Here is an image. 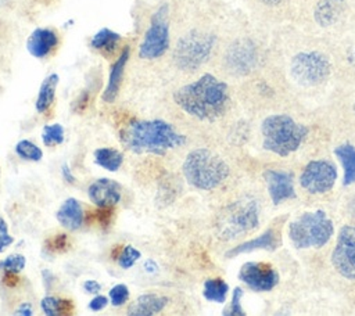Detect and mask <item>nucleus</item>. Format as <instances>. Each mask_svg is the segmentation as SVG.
<instances>
[{"instance_id": "f257e3e1", "label": "nucleus", "mask_w": 355, "mask_h": 316, "mask_svg": "<svg viewBox=\"0 0 355 316\" xmlns=\"http://www.w3.org/2000/svg\"><path fill=\"white\" fill-rule=\"evenodd\" d=\"M175 103L189 115L200 121L220 118L229 104L227 85L211 73L182 86L173 94Z\"/></svg>"}, {"instance_id": "f03ea898", "label": "nucleus", "mask_w": 355, "mask_h": 316, "mask_svg": "<svg viewBox=\"0 0 355 316\" xmlns=\"http://www.w3.org/2000/svg\"><path fill=\"white\" fill-rule=\"evenodd\" d=\"M119 139L135 154L155 155H164L186 143V136L164 119H135L121 130Z\"/></svg>"}, {"instance_id": "7ed1b4c3", "label": "nucleus", "mask_w": 355, "mask_h": 316, "mask_svg": "<svg viewBox=\"0 0 355 316\" xmlns=\"http://www.w3.org/2000/svg\"><path fill=\"white\" fill-rule=\"evenodd\" d=\"M261 133L266 151L287 157L300 148L308 134V128L286 114H273L262 121Z\"/></svg>"}, {"instance_id": "20e7f679", "label": "nucleus", "mask_w": 355, "mask_h": 316, "mask_svg": "<svg viewBox=\"0 0 355 316\" xmlns=\"http://www.w3.org/2000/svg\"><path fill=\"white\" fill-rule=\"evenodd\" d=\"M187 183L200 190H212L229 176L227 164L207 148H196L187 154L182 166Z\"/></svg>"}, {"instance_id": "39448f33", "label": "nucleus", "mask_w": 355, "mask_h": 316, "mask_svg": "<svg viewBox=\"0 0 355 316\" xmlns=\"http://www.w3.org/2000/svg\"><path fill=\"white\" fill-rule=\"evenodd\" d=\"M334 226L324 211L305 212L288 225V237L297 248H319L333 236Z\"/></svg>"}, {"instance_id": "423d86ee", "label": "nucleus", "mask_w": 355, "mask_h": 316, "mask_svg": "<svg viewBox=\"0 0 355 316\" xmlns=\"http://www.w3.org/2000/svg\"><path fill=\"white\" fill-rule=\"evenodd\" d=\"M214 46V35L191 30L178 40L173 50V61L183 71H196L208 61Z\"/></svg>"}, {"instance_id": "0eeeda50", "label": "nucleus", "mask_w": 355, "mask_h": 316, "mask_svg": "<svg viewBox=\"0 0 355 316\" xmlns=\"http://www.w3.org/2000/svg\"><path fill=\"white\" fill-rule=\"evenodd\" d=\"M259 208L257 201L243 198L232 204L220 219L219 233L225 238H234L248 233L258 226Z\"/></svg>"}, {"instance_id": "6e6552de", "label": "nucleus", "mask_w": 355, "mask_h": 316, "mask_svg": "<svg viewBox=\"0 0 355 316\" xmlns=\"http://www.w3.org/2000/svg\"><path fill=\"white\" fill-rule=\"evenodd\" d=\"M331 71L329 58L319 51H304L293 57L290 64V73L293 79L306 87L323 83Z\"/></svg>"}, {"instance_id": "1a4fd4ad", "label": "nucleus", "mask_w": 355, "mask_h": 316, "mask_svg": "<svg viewBox=\"0 0 355 316\" xmlns=\"http://www.w3.org/2000/svg\"><path fill=\"white\" fill-rule=\"evenodd\" d=\"M168 6L162 4L153 14L150 26L139 47V55L144 60H155L165 54L169 47Z\"/></svg>"}, {"instance_id": "9d476101", "label": "nucleus", "mask_w": 355, "mask_h": 316, "mask_svg": "<svg viewBox=\"0 0 355 316\" xmlns=\"http://www.w3.org/2000/svg\"><path fill=\"white\" fill-rule=\"evenodd\" d=\"M331 263L344 279L355 281V226L345 225L340 229Z\"/></svg>"}, {"instance_id": "9b49d317", "label": "nucleus", "mask_w": 355, "mask_h": 316, "mask_svg": "<svg viewBox=\"0 0 355 316\" xmlns=\"http://www.w3.org/2000/svg\"><path fill=\"white\" fill-rule=\"evenodd\" d=\"M337 180L336 166L324 159L311 161L300 176L301 187L311 194H323L334 187Z\"/></svg>"}, {"instance_id": "f8f14e48", "label": "nucleus", "mask_w": 355, "mask_h": 316, "mask_svg": "<svg viewBox=\"0 0 355 316\" xmlns=\"http://www.w3.org/2000/svg\"><path fill=\"white\" fill-rule=\"evenodd\" d=\"M239 279L251 290L269 291L277 284L279 274L270 263L247 262L241 266Z\"/></svg>"}, {"instance_id": "ddd939ff", "label": "nucleus", "mask_w": 355, "mask_h": 316, "mask_svg": "<svg viewBox=\"0 0 355 316\" xmlns=\"http://www.w3.org/2000/svg\"><path fill=\"white\" fill-rule=\"evenodd\" d=\"M263 179L266 182L269 195L275 205H279L286 200H291L295 197L291 173L268 169L263 172Z\"/></svg>"}, {"instance_id": "4468645a", "label": "nucleus", "mask_w": 355, "mask_h": 316, "mask_svg": "<svg viewBox=\"0 0 355 316\" xmlns=\"http://www.w3.org/2000/svg\"><path fill=\"white\" fill-rule=\"evenodd\" d=\"M87 195L96 207L110 209L121 200V186L112 179L101 177L89 186Z\"/></svg>"}, {"instance_id": "2eb2a0df", "label": "nucleus", "mask_w": 355, "mask_h": 316, "mask_svg": "<svg viewBox=\"0 0 355 316\" xmlns=\"http://www.w3.org/2000/svg\"><path fill=\"white\" fill-rule=\"evenodd\" d=\"M227 67L233 72L245 73L250 71L255 62V49L247 40H239L233 43L226 53Z\"/></svg>"}, {"instance_id": "dca6fc26", "label": "nucleus", "mask_w": 355, "mask_h": 316, "mask_svg": "<svg viewBox=\"0 0 355 316\" xmlns=\"http://www.w3.org/2000/svg\"><path fill=\"white\" fill-rule=\"evenodd\" d=\"M58 44L57 33L49 28L35 29L26 40V50L36 58L47 57Z\"/></svg>"}, {"instance_id": "f3484780", "label": "nucleus", "mask_w": 355, "mask_h": 316, "mask_svg": "<svg viewBox=\"0 0 355 316\" xmlns=\"http://www.w3.org/2000/svg\"><path fill=\"white\" fill-rule=\"evenodd\" d=\"M345 8V0H318L313 17L318 25L324 28L331 26L344 15Z\"/></svg>"}, {"instance_id": "a211bd4d", "label": "nucleus", "mask_w": 355, "mask_h": 316, "mask_svg": "<svg viewBox=\"0 0 355 316\" xmlns=\"http://www.w3.org/2000/svg\"><path fill=\"white\" fill-rule=\"evenodd\" d=\"M168 305V298L157 294H143L128 308L129 316H153L159 313Z\"/></svg>"}, {"instance_id": "6ab92c4d", "label": "nucleus", "mask_w": 355, "mask_h": 316, "mask_svg": "<svg viewBox=\"0 0 355 316\" xmlns=\"http://www.w3.org/2000/svg\"><path fill=\"white\" fill-rule=\"evenodd\" d=\"M129 60V47H125L121 53V55L116 58L115 64L112 65L111 71H110V78H108V83L107 87L101 96L103 101L105 103H112L119 91L121 83H122V78H123V72H125V67L128 64Z\"/></svg>"}, {"instance_id": "aec40b11", "label": "nucleus", "mask_w": 355, "mask_h": 316, "mask_svg": "<svg viewBox=\"0 0 355 316\" xmlns=\"http://www.w3.org/2000/svg\"><path fill=\"white\" fill-rule=\"evenodd\" d=\"M58 223L67 230H78L83 223V209L76 198H67L57 211Z\"/></svg>"}, {"instance_id": "412c9836", "label": "nucleus", "mask_w": 355, "mask_h": 316, "mask_svg": "<svg viewBox=\"0 0 355 316\" xmlns=\"http://www.w3.org/2000/svg\"><path fill=\"white\" fill-rule=\"evenodd\" d=\"M277 237L275 234V230L269 229L265 233H262L261 236H258L257 238L244 241L236 247H233L232 249H229L226 252V256H236L240 254H245V252H251L255 249H275L277 247Z\"/></svg>"}, {"instance_id": "4be33fe9", "label": "nucleus", "mask_w": 355, "mask_h": 316, "mask_svg": "<svg viewBox=\"0 0 355 316\" xmlns=\"http://www.w3.org/2000/svg\"><path fill=\"white\" fill-rule=\"evenodd\" d=\"M334 152L344 169L343 184L349 186L355 183V147L349 143H344L337 146Z\"/></svg>"}, {"instance_id": "5701e85b", "label": "nucleus", "mask_w": 355, "mask_h": 316, "mask_svg": "<svg viewBox=\"0 0 355 316\" xmlns=\"http://www.w3.org/2000/svg\"><path fill=\"white\" fill-rule=\"evenodd\" d=\"M57 85H58V75L57 73L49 75L42 82V85L39 87L37 98H36V103H35V108H36L37 112H46L50 108V105L54 101Z\"/></svg>"}, {"instance_id": "b1692460", "label": "nucleus", "mask_w": 355, "mask_h": 316, "mask_svg": "<svg viewBox=\"0 0 355 316\" xmlns=\"http://www.w3.org/2000/svg\"><path fill=\"white\" fill-rule=\"evenodd\" d=\"M93 158H94L96 165H98L100 168L110 170V172H116L123 162L122 152H119L115 148H110V147L97 148L93 152Z\"/></svg>"}, {"instance_id": "393cba45", "label": "nucleus", "mask_w": 355, "mask_h": 316, "mask_svg": "<svg viewBox=\"0 0 355 316\" xmlns=\"http://www.w3.org/2000/svg\"><path fill=\"white\" fill-rule=\"evenodd\" d=\"M40 308L47 316L69 315L73 309V304L69 299H60L55 297H44L40 301Z\"/></svg>"}, {"instance_id": "a878e982", "label": "nucleus", "mask_w": 355, "mask_h": 316, "mask_svg": "<svg viewBox=\"0 0 355 316\" xmlns=\"http://www.w3.org/2000/svg\"><path fill=\"white\" fill-rule=\"evenodd\" d=\"M227 291H229V286L222 279H208L204 283L202 295L207 301L220 304V302H225Z\"/></svg>"}, {"instance_id": "bb28decb", "label": "nucleus", "mask_w": 355, "mask_h": 316, "mask_svg": "<svg viewBox=\"0 0 355 316\" xmlns=\"http://www.w3.org/2000/svg\"><path fill=\"white\" fill-rule=\"evenodd\" d=\"M119 40H121V36L116 32H114L111 29H107V28H103L92 37L90 46L96 50L110 53L116 47Z\"/></svg>"}, {"instance_id": "cd10ccee", "label": "nucleus", "mask_w": 355, "mask_h": 316, "mask_svg": "<svg viewBox=\"0 0 355 316\" xmlns=\"http://www.w3.org/2000/svg\"><path fill=\"white\" fill-rule=\"evenodd\" d=\"M15 152L22 159L32 161V162H39L43 158L42 148L35 143H32L31 140H19L15 144Z\"/></svg>"}, {"instance_id": "c85d7f7f", "label": "nucleus", "mask_w": 355, "mask_h": 316, "mask_svg": "<svg viewBox=\"0 0 355 316\" xmlns=\"http://www.w3.org/2000/svg\"><path fill=\"white\" fill-rule=\"evenodd\" d=\"M42 140L46 146H55L64 141V128L60 123L46 125L42 132Z\"/></svg>"}, {"instance_id": "c756f323", "label": "nucleus", "mask_w": 355, "mask_h": 316, "mask_svg": "<svg viewBox=\"0 0 355 316\" xmlns=\"http://www.w3.org/2000/svg\"><path fill=\"white\" fill-rule=\"evenodd\" d=\"M26 259L21 254H11L6 259L0 261V269L4 272H11V273H19L25 267Z\"/></svg>"}, {"instance_id": "7c9ffc66", "label": "nucleus", "mask_w": 355, "mask_h": 316, "mask_svg": "<svg viewBox=\"0 0 355 316\" xmlns=\"http://www.w3.org/2000/svg\"><path fill=\"white\" fill-rule=\"evenodd\" d=\"M139 258H140V251H137L132 245H126V247H123V249L121 251V254L118 256V265L122 269H129L136 263V261Z\"/></svg>"}, {"instance_id": "2f4dec72", "label": "nucleus", "mask_w": 355, "mask_h": 316, "mask_svg": "<svg viewBox=\"0 0 355 316\" xmlns=\"http://www.w3.org/2000/svg\"><path fill=\"white\" fill-rule=\"evenodd\" d=\"M241 298H243V290L240 287H236L233 290L232 302L223 310V315H226V316H244L245 312L243 310V306H241Z\"/></svg>"}, {"instance_id": "473e14b6", "label": "nucleus", "mask_w": 355, "mask_h": 316, "mask_svg": "<svg viewBox=\"0 0 355 316\" xmlns=\"http://www.w3.org/2000/svg\"><path fill=\"white\" fill-rule=\"evenodd\" d=\"M129 298V290L125 284H116L110 290V301L114 306L123 305Z\"/></svg>"}, {"instance_id": "72a5a7b5", "label": "nucleus", "mask_w": 355, "mask_h": 316, "mask_svg": "<svg viewBox=\"0 0 355 316\" xmlns=\"http://www.w3.org/2000/svg\"><path fill=\"white\" fill-rule=\"evenodd\" d=\"M14 238L8 234V226L3 218H0V252L12 244Z\"/></svg>"}, {"instance_id": "f704fd0d", "label": "nucleus", "mask_w": 355, "mask_h": 316, "mask_svg": "<svg viewBox=\"0 0 355 316\" xmlns=\"http://www.w3.org/2000/svg\"><path fill=\"white\" fill-rule=\"evenodd\" d=\"M108 304V298L104 295H94V298H92V301L89 302V309L93 312H98L101 309L105 308V305Z\"/></svg>"}, {"instance_id": "c9c22d12", "label": "nucleus", "mask_w": 355, "mask_h": 316, "mask_svg": "<svg viewBox=\"0 0 355 316\" xmlns=\"http://www.w3.org/2000/svg\"><path fill=\"white\" fill-rule=\"evenodd\" d=\"M67 236L65 234H60V236H55L50 243H49V245L53 248V249H55V251H62L64 249V247L67 245Z\"/></svg>"}, {"instance_id": "e433bc0d", "label": "nucleus", "mask_w": 355, "mask_h": 316, "mask_svg": "<svg viewBox=\"0 0 355 316\" xmlns=\"http://www.w3.org/2000/svg\"><path fill=\"white\" fill-rule=\"evenodd\" d=\"M83 290H85L87 294L96 295V294H98V292L101 291V286H100V283H97L96 280H86V281L83 283Z\"/></svg>"}, {"instance_id": "4c0bfd02", "label": "nucleus", "mask_w": 355, "mask_h": 316, "mask_svg": "<svg viewBox=\"0 0 355 316\" xmlns=\"http://www.w3.org/2000/svg\"><path fill=\"white\" fill-rule=\"evenodd\" d=\"M32 313H33L32 305L28 304V302L21 304V305L18 306V309L14 312V315H19V316H31Z\"/></svg>"}, {"instance_id": "58836bf2", "label": "nucleus", "mask_w": 355, "mask_h": 316, "mask_svg": "<svg viewBox=\"0 0 355 316\" xmlns=\"http://www.w3.org/2000/svg\"><path fill=\"white\" fill-rule=\"evenodd\" d=\"M61 175L64 176L65 182H68V183H71V184L75 183V176H73V173L71 172L68 164H64V165L61 166Z\"/></svg>"}, {"instance_id": "ea45409f", "label": "nucleus", "mask_w": 355, "mask_h": 316, "mask_svg": "<svg viewBox=\"0 0 355 316\" xmlns=\"http://www.w3.org/2000/svg\"><path fill=\"white\" fill-rule=\"evenodd\" d=\"M259 1L266 4V6H279V4H282L286 0H259Z\"/></svg>"}]
</instances>
